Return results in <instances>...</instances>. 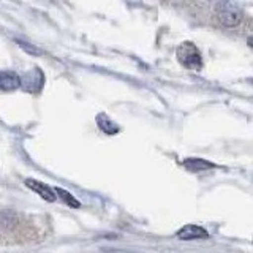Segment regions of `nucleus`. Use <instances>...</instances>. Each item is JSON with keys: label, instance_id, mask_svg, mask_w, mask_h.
I'll return each mask as SVG.
<instances>
[{"label": "nucleus", "instance_id": "1", "mask_svg": "<svg viewBox=\"0 0 253 253\" xmlns=\"http://www.w3.org/2000/svg\"><path fill=\"white\" fill-rule=\"evenodd\" d=\"M215 8H217L218 19L228 27H234L242 21V10L236 3L220 2V3H217Z\"/></svg>", "mask_w": 253, "mask_h": 253}, {"label": "nucleus", "instance_id": "2", "mask_svg": "<svg viewBox=\"0 0 253 253\" xmlns=\"http://www.w3.org/2000/svg\"><path fill=\"white\" fill-rule=\"evenodd\" d=\"M177 59L180 63L187 68H193V70H200L203 67V59L198 49L190 43H184L177 51Z\"/></svg>", "mask_w": 253, "mask_h": 253}, {"label": "nucleus", "instance_id": "3", "mask_svg": "<svg viewBox=\"0 0 253 253\" xmlns=\"http://www.w3.org/2000/svg\"><path fill=\"white\" fill-rule=\"evenodd\" d=\"M26 185L32 190V192H35L37 195H40L43 198V200L49 201V203H54L55 198H57V193L51 190V187H47L43 182H38L35 179H26Z\"/></svg>", "mask_w": 253, "mask_h": 253}, {"label": "nucleus", "instance_id": "4", "mask_svg": "<svg viewBox=\"0 0 253 253\" xmlns=\"http://www.w3.org/2000/svg\"><path fill=\"white\" fill-rule=\"evenodd\" d=\"M177 237H179V239H182V241H193V239H206V237H209V234L201 226L187 225V226L179 229Z\"/></svg>", "mask_w": 253, "mask_h": 253}, {"label": "nucleus", "instance_id": "5", "mask_svg": "<svg viewBox=\"0 0 253 253\" xmlns=\"http://www.w3.org/2000/svg\"><path fill=\"white\" fill-rule=\"evenodd\" d=\"M42 85H43V73L40 70H32L24 78V87L27 90L37 92L42 89Z\"/></svg>", "mask_w": 253, "mask_h": 253}, {"label": "nucleus", "instance_id": "6", "mask_svg": "<svg viewBox=\"0 0 253 253\" xmlns=\"http://www.w3.org/2000/svg\"><path fill=\"white\" fill-rule=\"evenodd\" d=\"M19 85H21V79L13 71H2L0 73V87L3 90H16Z\"/></svg>", "mask_w": 253, "mask_h": 253}, {"label": "nucleus", "instance_id": "7", "mask_svg": "<svg viewBox=\"0 0 253 253\" xmlns=\"http://www.w3.org/2000/svg\"><path fill=\"white\" fill-rule=\"evenodd\" d=\"M185 168L190 171H204V169H211L213 168V165L211 162L201 160V158H188V160L184 162Z\"/></svg>", "mask_w": 253, "mask_h": 253}, {"label": "nucleus", "instance_id": "8", "mask_svg": "<svg viewBox=\"0 0 253 253\" xmlns=\"http://www.w3.org/2000/svg\"><path fill=\"white\" fill-rule=\"evenodd\" d=\"M54 190H55V193L63 200V203H67L68 206H71V208H79V206H81V203H79L71 193H68L67 190H63V188H54Z\"/></svg>", "mask_w": 253, "mask_h": 253}, {"label": "nucleus", "instance_id": "9", "mask_svg": "<svg viewBox=\"0 0 253 253\" xmlns=\"http://www.w3.org/2000/svg\"><path fill=\"white\" fill-rule=\"evenodd\" d=\"M97 122L100 124V128H101L103 131H106V133H116V131L119 130V128H117V125L111 122L105 114L98 116V117H97Z\"/></svg>", "mask_w": 253, "mask_h": 253}, {"label": "nucleus", "instance_id": "10", "mask_svg": "<svg viewBox=\"0 0 253 253\" xmlns=\"http://www.w3.org/2000/svg\"><path fill=\"white\" fill-rule=\"evenodd\" d=\"M24 49H30V52L32 54H42V51L38 49V47H35V46H32V44H29V43H24V42H18Z\"/></svg>", "mask_w": 253, "mask_h": 253}, {"label": "nucleus", "instance_id": "11", "mask_svg": "<svg viewBox=\"0 0 253 253\" xmlns=\"http://www.w3.org/2000/svg\"><path fill=\"white\" fill-rule=\"evenodd\" d=\"M249 44H250V46L253 47V37H252V38H249Z\"/></svg>", "mask_w": 253, "mask_h": 253}]
</instances>
